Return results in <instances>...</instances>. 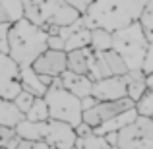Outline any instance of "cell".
I'll list each match as a JSON object with an SVG mask.
<instances>
[{"label": "cell", "instance_id": "obj_1", "mask_svg": "<svg viewBox=\"0 0 153 149\" xmlns=\"http://www.w3.org/2000/svg\"><path fill=\"white\" fill-rule=\"evenodd\" d=\"M147 2L149 0H93L82 14L83 27L87 29L103 27L114 33V31L138 21Z\"/></svg>", "mask_w": 153, "mask_h": 149}, {"label": "cell", "instance_id": "obj_2", "mask_svg": "<svg viewBox=\"0 0 153 149\" xmlns=\"http://www.w3.org/2000/svg\"><path fill=\"white\" fill-rule=\"evenodd\" d=\"M47 31L41 25L27 21L25 18L10 23L8 31V56L19 68H27L33 60L47 50Z\"/></svg>", "mask_w": 153, "mask_h": 149}, {"label": "cell", "instance_id": "obj_3", "mask_svg": "<svg viewBox=\"0 0 153 149\" xmlns=\"http://www.w3.org/2000/svg\"><path fill=\"white\" fill-rule=\"evenodd\" d=\"M151 45L153 43H149L146 39L140 23L134 21V23H130V25H126V27H122V29L112 33V47L111 49L120 54V58L124 60L128 70H140L143 56H146V52Z\"/></svg>", "mask_w": 153, "mask_h": 149}, {"label": "cell", "instance_id": "obj_4", "mask_svg": "<svg viewBox=\"0 0 153 149\" xmlns=\"http://www.w3.org/2000/svg\"><path fill=\"white\" fill-rule=\"evenodd\" d=\"M43 99L47 103L49 118L58 120V122H66L72 128L82 122V105H79V99L60 85V78H52V83L47 87Z\"/></svg>", "mask_w": 153, "mask_h": 149}, {"label": "cell", "instance_id": "obj_5", "mask_svg": "<svg viewBox=\"0 0 153 149\" xmlns=\"http://www.w3.org/2000/svg\"><path fill=\"white\" fill-rule=\"evenodd\" d=\"M116 149H153V120L136 116L134 122L116 132Z\"/></svg>", "mask_w": 153, "mask_h": 149}, {"label": "cell", "instance_id": "obj_6", "mask_svg": "<svg viewBox=\"0 0 153 149\" xmlns=\"http://www.w3.org/2000/svg\"><path fill=\"white\" fill-rule=\"evenodd\" d=\"M79 12L66 0H43L39 2V18H41V27L43 25H58L66 27L72 25L74 21L79 19Z\"/></svg>", "mask_w": 153, "mask_h": 149}, {"label": "cell", "instance_id": "obj_7", "mask_svg": "<svg viewBox=\"0 0 153 149\" xmlns=\"http://www.w3.org/2000/svg\"><path fill=\"white\" fill-rule=\"evenodd\" d=\"M76 132L70 124L47 118L41 122V142L51 149H76Z\"/></svg>", "mask_w": 153, "mask_h": 149}, {"label": "cell", "instance_id": "obj_8", "mask_svg": "<svg viewBox=\"0 0 153 149\" xmlns=\"http://www.w3.org/2000/svg\"><path fill=\"white\" fill-rule=\"evenodd\" d=\"M128 108H134V101H130L128 97L116 99V101H97L91 108L82 112V122H85L91 128H97L103 122H107L108 118L128 110Z\"/></svg>", "mask_w": 153, "mask_h": 149}, {"label": "cell", "instance_id": "obj_9", "mask_svg": "<svg viewBox=\"0 0 153 149\" xmlns=\"http://www.w3.org/2000/svg\"><path fill=\"white\" fill-rule=\"evenodd\" d=\"M19 89V66L8 54L0 52V97L12 101Z\"/></svg>", "mask_w": 153, "mask_h": 149}, {"label": "cell", "instance_id": "obj_10", "mask_svg": "<svg viewBox=\"0 0 153 149\" xmlns=\"http://www.w3.org/2000/svg\"><path fill=\"white\" fill-rule=\"evenodd\" d=\"M31 70L39 76H51L58 78L66 70V50H43L31 64Z\"/></svg>", "mask_w": 153, "mask_h": 149}, {"label": "cell", "instance_id": "obj_11", "mask_svg": "<svg viewBox=\"0 0 153 149\" xmlns=\"http://www.w3.org/2000/svg\"><path fill=\"white\" fill-rule=\"evenodd\" d=\"M91 97L97 101H116L126 97V82L122 76H107L91 83Z\"/></svg>", "mask_w": 153, "mask_h": 149}, {"label": "cell", "instance_id": "obj_12", "mask_svg": "<svg viewBox=\"0 0 153 149\" xmlns=\"http://www.w3.org/2000/svg\"><path fill=\"white\" fill-rule=\"evenodd\" d=\"M58 78H60V85H62L66 91H70L72 95H76L78 99L91 95V83L93 82H91L87 76L74 74V72H70V70H64Z\"/></svg>", "mask_w": 153, "mask_h": 149}, {"label": "cell", "instance_id": "obj_13", "mask_svg": "<svg viewBox=\"0 0 153 149\" xmlns=\"http://www.w3.org/2000/svg\"><path fill=\"white\" fill-rule=\"evenodd\" d=\"M19 85H22L23 91L31 93L33 97H43L45 91H47V85L41 82V78L31 70V66L19 68Z\"/></svg>", "mask_w": 153, "mask_h": 149}, {"label": "cell", "instance_id": "obj_14", "mask_svg": "<svg viewBox=\"0 0 153 149\" xmlns=\"http://www.w3.org/2000/svg\"><path fill=\"white\" fill-rule=\"evenodd\" d=\"M89 52L91 49H74V50H66V70L74 72V74H82L87 76V60H89Z\"/></svg>", "mask_w": 153, "mask_h": 149}, {"label": "cell", "instance_id": "obj_15", "mask_svg": "<svg viewBox=\"0 0 153 149\" xmlns=\"http://www.w3.org/2000/svg\"><path fill=\"white\" fill-rule=\"evenodd\" d=\"M23 118H25V114L14 105V101L0 97V126L16 128Z\"/></svg>", "mask_w": 153, "mask_h": 149}, {"label": "cell", "instance_id": "obj_16", "mask_svg": "<svg viewBox=\"0 0 153 149\" xmlns=\"http://www.w3.org/2000/svg\"><path fill=\"white\" fill-rule=\"evenodd\" d=\"M23 18V0H0V23H14Z\"/></svg>", "mask_w": 153, "mask_h": 149}, {"label": "cell", "instance_id": "obj_17", "mask_svg": "<svg viewBox=\"0 0 153 149\" xmlns=\"http://www.w3.org/2000/svg\"><path fill=\"white\" fill-rule=\"evenodd\" d=\"M112 47V33L103 27L89 29V49L93 52H105Z\"/></svg>", "mask_w": 153, "mask_h": 149}, {"label": "cell", "instance_id": "obj_18", "mask_svg": "<svg viewBox=\"0 0 153 149\" xmlns=\"http://www.w3.org/2000/svg\"><path fill=\"white\" fill-rule=\"evenodd\" d=\"M85 47H89V29L87 27H79L64 39V50L85 49Z\"/></svg>", "mask_w": 153, "mask_h": 149}, {"label": "cell", "instance_id": "obj_19", "mask_svg": "<svg viewBox=\"0 0 153 149\" xmlns=\"http://www.w3.org/2000/svg\"><path fill=\"white\" fill-rule=\"evenodd\" d=\"M101 54H103V60H105V64H107L111 76H124L128 72L126 64H124V60L120 58L118 52H114L112 49H108V50L101 52Z\"/></svg>", "mask_w": 153, "mask_h": 149}, {"label": "cell", "instance_id": "obj_20", "mask_svg": "<svg viewBox=\"0 0 153 149\" xmlns=\"http://www.w3.org/2000/svg\"><path fill=\"white\" fill-rule=\"evenodd\" d=\"M49 118V110H47V103L43 97H35L31 107L25 110V120L31 122H43V120Z\"/></svg>", "mask_w": 153, "mask_h": 149}, {"label": "cell", "instance_id": "obj_21", "mask_svg": "<svg viewBox=\"0 0 153 149\" xmlns=\"http://www.w3.org/2000/svg\"><path fill=\"white\" fill-rule=\"evenodd\" d=\"M138 23H140V27H142L146 39L149 43H153V0H149V2L146 4V8L142 10V14H140V18H138Z\"/></svg>", "mask_w": 153, "mask_h": 149}, {"label": "cell", "instance_id": "obj_22", "mask_svg": "<svg viewBox=\"0 0 153 149\" xmlns=\"http://www.w3.org/2000/svg\"><path fill=\"white\" fill-rule=\"evenodd\" d=\"M76 149H116V147H111L107 142H105L103 136H95L93 132H91V134L85 136V138L76 139Z\"/></svg>", "mask_w": 153, "mask_h": 149}, {"label": "cell", "instance_id": "obj_23", "mask_svg": "<svg viewBox=\"0 0 153 149\" xmlns=\"http://www.w3.org/2000/svg\"><path fill=\"white\" fill-rule=\"evenodd\" d=\"M134 110L138 116H153V89H147L138 101L134 103Z\"/></svg>", "mask_w": 153, "mask_h": 149}, {"label": "cell", "instance_id": "obj_24", "mask_svg": "<svg viewBox=\"0 0 153 149\" xmlns=\"http://www.w3.org/2000/svg\"><path fill=\"white\" fill-rule=\"evenodd\" d=\"M18 143H19V138H18V134H16L14 128L0 126V147L14 149Z\"/></svg>", "mask_w": 153, "mask_h": 149}, {"label": "cell", "instance_id": "obj_25", "mask_svg": "<svg viewBox=\"0 0 153 149\" xmlns=\"http://www.w3.org/2000/svg\"><path fill=\"white\" fill-rule=\"evenodd\" d=\"M23 18H25L27 21L35 23V25H41V18H39V2L23 0Z\"/></svg>", "mask_w": 153, "mask_h": 149}, {"label": "cell", "instance_id": "obj_26", "mask_svg": "<svg viewBox=\"0 0 153 149\" xmlns=\"http://www.w3.org/2000/svg\"><path fill=\"white\" fill-rule=\"evenodd\" d=\"M33 99H35V97H33L31 93H27V91L19 89V93L16 95V97L12 99V101H14V105H16V107H18V108H19L22 112H23V114H25V110H27V108L31 107V103H33Z\"/></svg>", "mask_w": 153, "mask_h": 149}, {"label": "cell", "instance_id": "obj_27", "mask_svg": "<svg viewBox=\"0 0 153 149\" xmlns=\"http://www.w3.org/2000/svg\"><path fill=\"white\" fill-rule=\"evenodd\" d=\"M140 70H142L146 76H151V74H153V45L147 49L146 56H143V60H142V66H140Z\"/></svg>", "mask_w": 153, "mask_h": 149}, {"label": "cell", "instance_id": "obj_28", "mask_svg": "<svg viewBox=\"0 0 153 149\" xmlns=\"http://www.w3.org/2000/svg\"><path fill=\"white\" fill-rule=\"evenodd\" d=\"M14 149H51L45 142H31V139H19Z\"/></svg>", "mask_w": 153, "mask_h": 149}, {"label": "cell", "instance_id": "obj_29", "mask_svg": "<svg viewBox=\"0 0 153 149\" xmlns=\"http://www.w3.org/2000/svg\"><path fill=\"white\" fill-rule=\"evenodd\" d=\"M8 31H10V23H0V52L8 54Z\"/></svg>", "mask_w": 153, "mask_h": 149}, {"label": "cell", "instance_id": "obj_30", "mask_svg": "<svg viewBox=\"0 0 153 149\" xmlns=\"http://www.w3.org/2000/svg\"><path fill=\"white\" fill-rule=\"evenodd\" d=\"M47 49L64 50V39L60 37V35H49V37H47Z\"/></svg>", "mask_w": 153, "mask_h": 149}, {"label": "cell", "instance_id": "obj_31", "mask_svg": "<svg viewBox=\"0 0 153 149\" xmlns=\"http://www.w3.org/2000/svg\"><path fill=\"white\" fill-rule=\"evenodd\" d=\"M74 132H76V138H85V136H89L91 132H93V128L87 126L85 122H79L74 126Z\"/></svg>", "mask_w": 153, "mask_h": 149}, {"label": "cell", "instance_id": "obj_32", "mask_svg": "<svg viewBox=\"0 0 153 149\" xmlns=\"http://www.w3.org/2000/svg\"><path fill=\"white\" fill-rule=\"evenodd\" d=\"M68 4H70V6H74L76 10L79 12V14H83V12H85V8L89 6L91 2H93V0H66Z\"/></svg>", "mask_w": 153, "mask_h": 149}, {"label": "cell", "instance_id": "obj_33", "mask_svg": "<svg viewBox=\"0 0 153 149\" xmlns=\"http://www.w3.org/2000/svg\"><path fill=\"white\" fill-rule=\"evenodd\" d=\"M95 103H97V99L91 97V95H87V97H82V99H79V105H82V112H83V110H87V108H91Z\"/></svg>", "mask_w": 153, "mask_h": 149}, {"label": "cell", "instance_id": "obj_34", "mask_svg": "<svg viewBox=\"0 0 153 149\" xmlns=\"http://www.w3.org/2000/svg\"><path fill=\"white\" fill-rule=\"evenodd\" d=\"M33 2H43V0H33Z\"/></svg>", "mask_w": 153, "mask_h": 149}, {"label": "cell", "instance_id": "obj_35", "mask_svg": "<svg viewBox=\"0 0 153 149\" xmlns=\"http://www.w3.org/2000/svg\"><path fill=\"white\" fill-rule=\"evenodd\" d=\"M0 149H6V147H0Z\"/></svg>", "mask_w": 153, "mask_h": 149}]
</instances>
